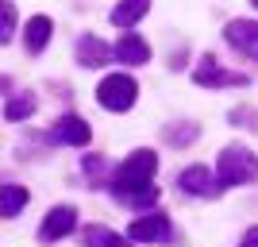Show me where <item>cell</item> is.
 I'll use <instances>...</instances> for the list:
<instances>
[{
  "label": "cell",
  "instance_id": "cell-1",
  "mask_svg": "<svg viewBox=\"0 0 258 247\" xmlns=\"http://www.w3.org/2000/svg\"><path fill=\"white\" fill-rule=\"evenodd\" d=\"M154 170H158L154 151H135V155H127V162L112 174V193H116L119 201H127V205H139V209L143 205H154V197H158V189L151 185Z\"/></svg>",
  "mask_w": 258,
  "mask_h": 247
},
{
  "label": "cell",
  "instance_id": "cell-2",
  "mask_svg": "<svg viewBox=\"0 0 258 247\" xmlns=\"http://www.w3.org/2000/svg\"><path fill=\"white\" fill-rule=\"evenodd\" d=\"M254 178H258V155H250L247 147H227L220 155V189L254 182Z\"/></svg>",
  "mask_w": 258,
  "mask_h": 247
},
{
  "label": "cell",
  "instance_id": "cell-3",
  "mask_svg": "<svg viewBox=\"0 0 258 247\" xmlns=\"http://www.w3.org/2000/svg\"><path fill=\"white\" fill-rule=\"evenodd\" d=\"M135 97H139V85H135L127 74H108L104 81H100V89H97L100 108H108V112H127V108L135 105Z\"/></svg>",
  "mask_w": 258,
  "mask_h": 247
},
{
  "label": "cell",
  "instance_id": "cell-4",
  "mask_svg": "<svg viewBox=\"0 0 258 247\" xmlns=\"http://www.w3.org/2000/svg\"><path fill=\"white\" fill-rule=\"evenodd\" d=\"M193 81L205 89H227V85H247L243 74H231V70H220L216 58H201V66L193 70Z\"/></svg>",
  "mask_w": 258,
  "mask_h": 247
},
{
  "label": "cell",
  "instance_id": "cell-5",
  "mask_svg": "<svg viewBox=\"0 0 258 247\" xmlns=\"http://www.w3.org/2000/svg\"><path fill=\"white\" fill-rule=\"evenodd\" d=\"M131 239H139V243H166L170 239V216H162V213L135 216L131 220Z\"/></svg>",
  "mask_w": 258,
  "mask_h": 247
},
{
  "label": "cell",
  "instance_id": "cell-6",
  "mask_svg": "<svg viewBox=\"0 0 258 247\" xmlns=\"http://www.w3.org/2000/svg\"><path fill=\"white\" fill-rule=\"evenodd\" d=\"M224 39L235 46V51H243L247 58L258 62V23L254 20H231L224 27Z\"/></svg>",
  "mask_w": 258,
  "mask_h": 247
},
{
  "label": "cell",
  "instance_id": "cell-7",
  "mask_svg": "<svg viewBox=\"0 0 258 247\" xmlns=\"http://www.w3.org/2000/svg\"><path fill=\"white\" fill-rule=\"evenodd\" d=\"M74 228H77V213L70 209V205H58V209H50V213H46L43 224H39V239H43V243H50V239L70 236Z\"/></svg>",
  "mask_w": 258,
  "mask_h": 247
},
{
  "label": "cell",
  "instance_id": "cell-8",
  "mask_svg": "<svg viewBox=\"0 0 258 247\" xmlns=\"http://www.w3.org/2000/svg\"><path fill=\"white\" fill-rule=\"evenodd\" d=\"M46 139H50V143H70V147H85V143L93 139V131H89V124L81 116H62L50 128Z\"/></svg>",
  "mask_w": 258,
  "mask_h": 247
},
{
  "label": "cell",
  "instance_id": "cell-9",
  "mask_svg": "<svg viewBox=\"0 0 258 247\" xmlns=\"http://www.w3.org/2000/svg\"><path fill=\"white\" fill-rule=\"evenodd\" d=\"M112 58L123 66H143L151 62V46H147V39H139V35H123L116 46H112Z\"/></svg>",
  "mask_w": 258,
  "mask_h": 247
},
{
  "label": "cell",
  "instance_id": "cell-10",
  "mask_svg": "<svg viewBox=\"0 0 258 247\" xmlns=\"http://www.w3.org/2000/svg\"><path fill=\"white\" fill-rule=\"evenodd\" d=\"M181 189L189 197H216L220 193V182H212V174H208L205 166H189V170L181 174Z\"/></svg>",
  "mask_w": 258,
  "mask_h": 247
},
{
  "label": "cell",
  "instance_id": "cell-11",
  "mask_svg": "<svg viewBox=\"0 0 258 247\" xmlns=\"http://www.w3.org/2000/svg\"><path fill=\"white\" fill-rule=\"evenodd\" d=\"M50 35H54V23L46 20V16H35V20H27V31H23V46L31 54H39L46 43H50Z\"/></svg>",
  "mask_w": 258,
  "mask_h": 247
},
{
  "label": "cell",
  "instance_id": "cell-12",
  "mask_svg": "<svg viewBox=\"0 0 258 247\" xmlns=\"http://www.w3.org/2000/svg\"><path fill=\"white\" fill-rule=\"evenodd\" d=\"M74 51H77V62L81 66H104L108 62V46L100 43L97 35H81Z\"/></svg>",
  "mask_w": 258,
  "mask_h": 247
},
{
  "label": "cell",
  "instance_id": "cell-13",
  "mask_svg": "<svg viewBox=\"0 0 258 247\" xmlns=\"http://www.w3.org/2000/svg\"><path fill=\"white\" fill-rule=\"evenodd\" d=\"M151 8V0H119L116 8H112V23L116 27H131V23H139Z\"/></svg>",
  "mask_w": 258,
  "mask_h": 247
},
{
  "label": "cell",
  "instance_id": "cell-14",
  "mask_svg": "<svg viewBox=\"0 0 258 247\" xmlns=\"http://www.w3.org/2000/svg\"><path fill=\"white\" fill-rule=\"evenodd\" d=\"M27 205V189L23 185H0V220H12Z\"/></svg>",
  "mask_w": 258,
  "mask_h": 247
},
{
  "label": "cell",
  "instance_id": "cell-15",
  "mask_svg": "<svg viewBox=\"0 0 258 247\" xmlns=\"http://www.w3.org/2000/svg\"><path fill=\"white\" fill-rule=\"evenodd\" d=\"M85 243L89 247H131L123 236L108 232V228H85Z\"/></svg>",
  "mask_w": 258,
  "mask_h": 247
},
{
  "label": "cell",
  "instance_id": "cell-16",
  "mask_svg": "<svg viewBox=\"0 0 258 247\" xmlns=\"http://www.w3.org/2000/svg\"><path fill=\"white\" fill-rule=\"evenodd\" d=\"M35 112V97L31 93H23V97H12L8 105H4V116L8 120H27Z\"/></svg>",
  "mask_w": 258,
  "mask_h": 247
},
{
  "label": "cell",
  "instance_id": "cell-17",
  "mask_svg": "<svg viewBox=\"0 0 258 247\" xmlns=\"http://www.w3.org/2000/svg\"><path fill=\"white\" fill-rule=\"evenodd\" d=\"M12 35H16V8L0 0V43H12Z\"/></svg>",
  "mask_w": 258,
  "mask_h": 247
},
{
  "label": "cell",
  "instance_id": "cell-18",
  "mask_svg": "<svg viewBox=\"0 0 258 247\" xmlns=\"http://www.w3.org/2000/svg\"><path fill=\"white\" fill-rule=\"evenodd\" d=\"M197 128H181V131H166V139H177V143H185L189 135H193Z\"/></svg>",
  "mask_w": 258,
  "mask_h": 247
},
{
  "label": "cell",
  "instance_id": "cell-19",
  "mask_svg": "<svg viewBox=\"0 0 258 247\" xmlns=\"http://www.w3.org/2000/svg\"><path fill=\"white\" fill-rule=\"evenodd\" d=\"M239 247H258V228H250L247 236H243V243H239Z\"/></svg>",
  "mask_w": 258,
  "mask_h": 247
},
{
  "label": "cell",
  "instance_id": "cell-20",
  "mask_svg": "<svg viewBox=\"0 0 258 247\" xmlns=\"http://www.w3.org/2000/svg\"><path fill=\"white\" fill-rule=\"evenodd\" d=\"M250 4H254V8H258V0H250Z\"/></svg>",
  "mask_w": 258,
  "mask_h": 247
}]
</instances>
